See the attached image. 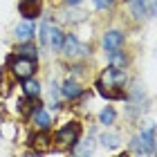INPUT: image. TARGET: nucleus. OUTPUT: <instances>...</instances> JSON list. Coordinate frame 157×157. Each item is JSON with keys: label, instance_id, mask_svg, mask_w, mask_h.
Wrapping results in <instances>:
<instances>
[{"label": "nucleus", "instance_id": "nucleus-1", "mask_svg": "<svg viewBox=\"0 0 157 157\" xmlns=\"http://www.w3.org/2000/svg\"><path fill=\"white\" fill-rule=\"evenodd\" d=\"M124 85H126V74L119 67H110L101 74L97 88L99 94L105 99H124Z\"/></svg>", "mask_w": 157, "mask_h": 157}, {"label": "nucleus", "instance_id": "nucleus-2", "mask_svg": "<svg viewBox=\"0 0 157 157\" xmlns=\"http://www.w3.org/2000/svg\"><path fill=\"white\" fill-rule=\"evenodd\" d=\"M130 148H132V153H137V155H155V148H157L155 128L151 126L148 130L137 135V137L130 141Z\"/></svg>", "mask_w": 157, "mask_h": 157}, {"label": "nucleus", "instance_id": "nucleus-3", "mask_svg": "<svg viewBox=\"0 0 157 157\" xmlns=\"http://www.w3.org/2000/svg\"><path fill=\"white\" fill-rule=\"evenodd\" d=\"M40 43L45 47H52V49H61L63 45V34L56 25L52 23H43L40 25Z\"/></svg>", "mask_w": 157, "mask_h": 157}, {"label": "nucleus", "instance_id": "nucleus-4", "mask_svg": "<svg viewBox=\"0 0 157 157\" xmlns=\"http://www.w3.org/2000/svg\"><path fill=\"white\" fill-rule=\"evenodd\" d=\"M34 70H36V59H29V56H16V59L11 61V74L16 78H27L34 74Z\"/></svg>", "mask_w": 157, "mask_h": 157}, {"label": "nucleus", "instance_id": "nucleus-5", "mask_svg": "<svg viewBox=\"0 0 157 157\" xmlns=\"http://www.w3.org/2000/svg\"><path fill=\"white\" fill-rule=\"evenodd\" d=\"M78 137H81V126L76 121H70L56 132V141L61 146H74V144H78Z\"/></svg>", "mask_w": 157, "mask_h": 157}, {"label": "nucleus", "instance_id": "nucleus-6", "mask_svg": "<svg viewBox=\"0 0 157 157\" xmlns=\"http://www.w3.org/2000/svg\"><path fill=\"white\" fill-rule=\"evenodd\" d=\"M61 49H63V54L67 56V59H76V56H85V54H90V47H85V45H81V43L76 40V36H63V45H61Z\"/></svg>", "mask_w": 157, "mask_h": 157}, {"label": "nucleus", "instance_id": "nucleus-7", "mask_svg": "<svg viewBox=\"0 0 157 157\" xmlns=\"http://www.w3.org/2000/svg\"><path fill=\"white\" fill-rule=\"evenodd\" d=\"M121 45H124V34L117 32V29H110L103 34V47L108 49V52H112V49H121Z\"/></svg>", "mask_w": 157, "mask_h": 157}, {"label": "nucleus", "instance_id": "nucleus-8", "mask_svg": "<svg viewBox=\"0 0 157 157\" xmlns=\"http://www.w3.org/2000/svg\"><path fill=\"white\" fill-rule=\"evenodd\" d=\"M34 23H29V20H25V23H20L16 27V32H13V36H16L18 43H27V40H32L34 38Z\"/></svg>", "mask_w": 157, "mask_h": 157}, {"label": "nucleus", "instance_id": "nucleus-9", "mask_svg": "<svg viewBox=\"0 0 157 157\" xmlns=\"http://www.w3.org/2000/svg\"><path fill=\"white\" fill-rule=\"evenodd\" d=\"M20 16H25L27 20L29 18H36L38 16V11H40V5H38V0H20Z\"/></svg>", "mask_w": 157, "mask_h": 157}, {"label": "nucleus", "instance_id": "nucleus-10", "mask_svg": "<svg viewBox=\"0 0 157 157\" xmlns=\"http://www.w3.org/2000/svg\"><path fill=\"white\" fill-rule=\"evenodd\" d=\"M49 135L45 132V130H40V132H36V135H32V146L36 148V151H47L49 148Z\"/></svg>", "mask_w": 157, "mask_h": 157}, {"label": "nucleus", "instance_id": "nucleus-11", "mask_svg": "<svg viewBox=\"0 0 157 157\" xmlns=\"http://www.w3.org/2000/svg\"><path fill=\"white\" fill-rule=\"evenodd\" d=\"M81 92H83V88L76 81H70V78H67V81L63 83V97H65V99H76Z\"/></svg>", "mask_w": 157, "mask_h": 157}, {"label": "nucleus", "instance_id": "nucleus-12", "mask_svg": "<svg viewBox=\"0 0 157 157\" xmlns=\"http://www.w3.org/2000/svg\"><path fill=\"white\" fill-rule=\"evenodd\" d=\"M34 124H36L40 130H47L49 124H52V117H49L43 108H36V115H34Z\"/></svg>", "mask_w": 157, "mask_h": 157}, {"label": "nucleus", "instance_id": "nucleus-13", "mask_svg": "<svg viewBox=\"0 0 157 157\" xmlns=\"http://www.w3.org/2000/svg\"><path fill=\"white\" fill-rule=\"evenodd\" d=\"M23 90H25V94H27V97H32V99H36V97L40 94V85H38L36 81H32L29 76L23 78Z\"/></svg>", "mask_w": 157, "mask_h": 157}, {"label": "nucleus", "instance_id": "nucleus-14", "mask_svg": "<svg viewBox=\"0 0 157 157\" xmlns=\"http://www.w3.org/2000/svg\"><path fill=\"white\" fill-rule=\"evenodd\" d=\"M128 2H130V11L137 20L146 16V0H128Z\"/></svg>", "mask_w": 157, "mask_h": 157}, {"label": "nucleus", "instance_id": "nucleus-15", "mask_svg": "<svg viewBox=\"0 0 157 157\" xmlns=\"http://www.w3.org/2000/svg\"><path fill=\"white\" fill-rule=\"evenodd\" d=\"M36 108H40V103H38V101H34L32 97H29V99H23V101L18 103V110H20V115H25V117L29 115V112H34Z\"/></svg>", "mask_w": 157, "mask_h": 157}, {"label": "nucleus", "instance_id": "nucleus-16", "mask_svg": "<svg viewBox=\"0 0 157 157\" xmlns=\"http://www.w3.org/2000/svg\"><path fill=\"white\" fill-rule=\"evenodd\" d=\"M119 141H121V137H119L117 132H103V135H101V144L108 146V148H117Z\"/></svg>", "mask_w": 157, "mask_h": 157}, {"label": "nucleus", "instance_id": "nucleus-17", "mask_svg": "<svg viewBox=\"0 0 157 157\" xmlns=\"http://www.w3.org/2000/svg\"><path fill=\"white\" fill-rule=\"evenodd\" d=\"M126 54L124 52H119V49H112V52H110V65L112 67H124L126 65Z\"/></svg>", "mask_w": 157, "mask_h": 157}, {"label": "nucleus", "instance_id": "nucleus-18", "mask_svg": "<svg viewBox=\"0 0 157 157\" xmlns=\"http://www.w3.org/2000/svg\"><path fill=\"white\" fill-rule=\"evenodd\" d=\"M18 54L20 56H29V59H36V47L29 45V40H27V43H23V45L18 47Z\"/></svg>", "mask_w": 157, "mask_h": 157}, {"label": "nucleus", "instance_id": "nucleus-19", "mask_svg": "<svg viewBox=\"0 0 157 157\" xmlns=\"http://www.w3.org/2000/svg\"><path fill=\"white\" fill-rule=\"evenodd\" d=\"M99 119H101V124L110 126L112 121H115V110H112V108H105V110H101V115H99Z\"/></svg>", "mask_w": 157, "mask_h": 157}, {"label": "nucleus", "instance_id": "nucleus-20", "mask_svg": "<svg viewBox=\"0 0 157 157\" xmlns=\"http://www.w3.org/2000/svg\"><path fill=\"white\" fill-rule=\"evenodd\" d=\"M74 146H76V144H74ZM74 153H78V155H90V153H92V144H90V139H88V144L76 146V148H74Z\"/></svg>", "mask_w": 157, "mask_h": 157}, {"label": "nucleus", "instance_id": "nucleus-21", "mask_svg": "<svg viewBox=\"0 0 157 157\" xmlns=\"http://www.w3.org/2000/svg\"><path fill=\"white\" fill-rule=\"evenodd\" d=\"M115 5V0H94V7L97 9H108V7Z\"/></svg>", "mask_w": 157, "mask_h": 157}, {"label": "nucleus", "instance_id": "nucleus-22", "mask_svg": "<svg viewBox=\"0 0 157 157\" xmlns=\"http://www.w3.org/2000/svg\"><path fill=\"white\" fill-rule=\"evenodd\" d=\"M70 5H81V0H67Z\"/></svg>", "mask_w": 157, "mask_h": 157}]
</instances>
